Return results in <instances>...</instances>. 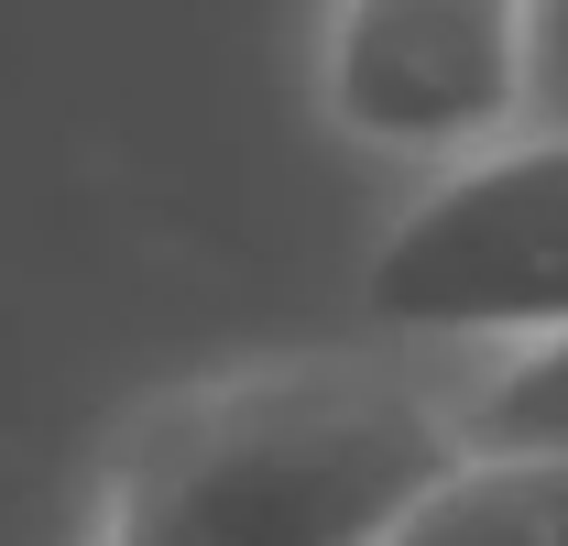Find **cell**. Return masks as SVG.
I'll use <instances>...</instances> for the list:
<instances>
[{"instance_id":"1","label":"cell","mask_w":568,"mask_h":546,"mask_svg":"<svg viewBox=\"0 0 568 546\" xmlns=\"http://www.w3.org/2000/svg\"><path fill=\"white\" fill-rule=\"evenodd\" d=\"M459 459V415L383 350L241 361L121 426L99 546H394Z\"/></svg>"},{"instance_id":"2","label":"cell","mask_w":568,"mask_h":546,"mask_svg":"<svg viewBox=\"0 0 568 546\" xmlns=\"http://www.w3.org/2000/svg\"><path fill=\"white\" fill-rule=\"evenodd\" d=\"M361 306L394 340H503V361L558 350L568 340V132L437 175L383 230Z\"/></svg>"},{"instance_id":"3","label":"cell","mask_w":568,"mask_h":546,"mask_svg":"<svg viewBox=\"0 0 568 546\" xmlns=\"http://www.w3.org/2000/svg\"><path fill=\"white\" fill-rule=\"evenodd\" d=\"M536 11L525 0H351L317 33L328 121L383 153H459L525 110Z\"/></svg>"},{"instance_id":"4","label":"cell","mask_w":568,"mask_h":546,"mask_svg":"<svg viewBox=\"0 0 568 546\" xmlns=\"http://www.w3.org/2000/svg\"><path fill=\"white\" fill-rule=\"evenodd\" d=\"M394 546H568V459H459Z\"/></svg>"},{"instance_id":"5","label":"cell","mask_w":568,"mask_h":546,"mask_svg":"<svg viewBox=\"0 0 568 546\" xmlns=\"http://www.w3.org/2000/svg\"><path fill=\"white\" fill-rule=\"evenodd\" d=\"M448 415H459L470 459H568V340L493 361Z\"/></svg>"}]
</instances>
